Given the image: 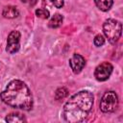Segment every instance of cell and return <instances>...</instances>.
<instances>
[{
	"label": "cell",
	"instance_id": "cell-1",
	"mask_svg": "<svg viewBox=\"0 0 123 123\" xmlns=\"http://www.w3.org/2000/svg\"><path fill=\"white\" fill-rule=\"evenodd\" d=\"M93 99V94L87 90H82L72 95L63 106L62 115L65 121L70 123L84 121L91 111Z\"/></svg>",
	"mask_w": 123,
	"mask_h": 123
},
{
	"label": "cell",
	"instance_id": "cell-2",
	"mask_svg": "<svg viewBox=\"0 0 123 123\" xmlns=\"http://www.w3.org/2000/svg\"><path fill=\"white\" fill-rule=\"evenodd\" d=\"M1 100L15 109L30 111L33 108L34 100L28 86L20 80L11 81L0 94Z\"/></svg>",
	"mask_w": 123,
	"mask_h": 123
},
{
	"label": "cell",
	"instance_id": "cell-3",
	"mask_svg": "<svg viewBox=\"0 0 123 123\" xmlns=\"http://www.w3.org/2000/svg\"><path fill=\"white\" fill-rule=\"evenodd\" d=\"M103 32L111 43H115L122 34V24L115 19L109 18L103 24Z\"/></svg>",
	"mask_w": 123,
	"mask_h": 123
},
{
	"label": "cell",
	"instance_id": "cell-4",
	"mask_svg": "<svg viewBox=\"0 0 123 123\" xmlns=\"http://www.w3.org/2000/svg\"><path fill=\"white\" fill-rule=\"evenodd\" d=\"M118 106V97L114 91L106 92L100 101V110L103 112H112Z\"/></svg>",
	"mask_w": 123,
	"mask_h": 123
},
{
	"label": "cell",
	"instance_id": "cell-5",
	"mask_svg": "<svg viewBox=\"0 0 123 123\" xmlns=\"http://www.w3.org/2000/svg\"><path fill=\"white\" fill-rule=\"evenodd\" d=\"M112 69H113V66L108 62H104L102 63H100L96 68H95V71H94V77L96 78L97 81H100V82H104L106 80H108L112 72Z\"/></svg>",
	"mask_w": 123,
	"mask_h": 123
},
{
	"label": "cell",
	"instance_id": "cell-6",
	"mask_svg": "<svg viewBox=\"0 0 123 123\" xmlns=\"http://www.w3.org/2000/svg\"><path fill=\"white\" fill-rule=\"evenodd\" d=\"M20 33L18 31H12L7 39L6 51L10 54H14L19 50L20 47Z\"/></svg>",
	"mask_w": 123,
	"mask_h": 123
},
{
	"label": "cell",
	"instance_id": "cell-7",
	"mask_svg": "<svg viewBox=\"0 0 123 123\" xmlns=\"http://www.w3.org/2000/svg\"><path fill=\"white\" fill-rule=\"evenodd\" d=\"M69 65L75 74L80 73L86 65V60L80 54H74L69 60Z\"/></svg>",
	"mask_w": 123,
	"mask_h": 123
},
{
	"label": "cell",
	"instance_id": "cell-8",
	"mask_svg": "<svg viewBox=\"0 0 123 123\" xmlns=\"http://www.w3.org/2000/svg\"><path fill=\"white\" fill-rule=\"evenodd\" d=\"M3 15L6 18H14L17 17L19 14V12L16 7L14 6H6L3 10Z\"/></svg>",
	"mask_w": 123,
	"mask_h": 123
},
{
	"label": "cell",
	"instance_id": "cell-9",
	"mask_svg": "<svg viewBox=\"0 0 123 123\" xmlns=\"http://www.w3.org/2000/svg\"><path fill=\"white\" fill-rule=\"evenodd\" d=\"M94 2H95V5L97 6V8L103 12L109 11L113 4L112 0H94Z\"/></svg>",
	"mask_w": 123,
	"mask_h": 123
},
{
	"label": "cell",
	"instance_id": "cell-10",
	"mask_svg": "<svg viewBox=\"0 0 123 123\" xmlns=\"http://www.w3.org/2000/svg\"><path fill=\"white\" fill-rule=\"evenodd\" d=\"M6 121L11 122V123H14V122L17 123V122H24L26 121V119L24 118L23 115H21L18 112H12L6 116Z\"/></svg>",
	"mask_w": 123,
	"mask_h": 123
},
{
	"label": "cell",
	"instance_id": "cell-11",
	"mask_svg": "<svg viewBox=\"0 0 123 123\" xmlns=\"http://www.w3.org/2000/svg\"><path fill=\"white\" fill-rule=\"evenodd\" d=\"M62 20H63L62 15L60 14V13H56V14H54L52 16V18L50 19L48 25H49L50 28H58V27H60L62 25Z\"/></svg>",
	"mask_w": 123,
	"mask_h": 123
},
{
	"label": "cell",
	"instance_id": "cell-12",
	"mask_svg": "<svg viewBox=\"0 0 123 123\" xmlns=\"http://www.w3.org/2000/svg\"><path fill=\"white\" fill-rule=\"evenodd\" d=\"M67 95H68V90L65 87H60L55 92V99L60 101V100L64 99Z\"/></svg>",
	"mask_w": 123,
	"mask_h": 123
},
{
	"label": "cell",
	"instance_id": "cell-13",
	"mask_svg": "<svg viewBox=\"0 0 123 123\" xmlns=\"http://www.w3.org/2000/svg\"><path fill=\"white\" fill-rule=\"evenodd\" d=\"M36 14H37V16H38L40 18H43V19L48 18L49 15H50L49 11H47L46 9H37L36 11Z\"/></svg>",
	"mask_w": 123,
	"mask_h": 123
},
{
	"label": "cell",
	"instance_id": "cell-14",
	"mask_svg": "<svg viewBox=\"0 0 123 123\" xmlns=\"http://www.w3.org/2000/svg\"><path fill=\"white\" fill-rule=\"evenodd\" d=\"M93 42H94V45H95V46L100 47V46L104 45V43H105V38H104V37H103L101 34H98V35L95 36Z\"/></svg>",
	"mask_w": 123,
	"mask_h": 123
},
{
	"label": "cell",
	"instance_id": "cell-15",
	"mask_svg": "<svg viewBox=\"0 0 123 123\" xmlns=\"http://www.w3.org/2000/svg\"><path fill=\"white\" fill-rule=\"evenodd\" d=\"M51 2L58 9H61L63 6V0H51Z\"/></svg>",
	"mask_w": 123,
	"mask_h": 123
},
{
	"label": "cell",
	"instance_id": "cell-16",
	"mask_svg": "<svg viewBox=\"0 0 123 123\" xmlns=\"http://www.w3.org/2000/svg\"><path fill=\"white\" fill-rule=\"evenodd\" d=\"M37 0H21V2L22 3H24V4H26V5H28V6H34L36 3H37Z\"/></svg>",
	"mask_w": 123,
	"mask_h": 123
}]
</instances>
